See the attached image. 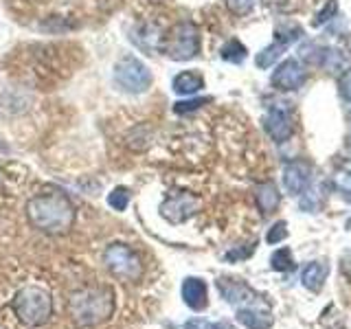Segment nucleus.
I'll use <instances>...</instances> for the list:
<instances>
[{
  "instance_id": "f257e3e1",
  "label": "nucleus",
  "mask_w": 351,
  "mask_h": 329,
  "mask_svg": "<svg viewBox=\"0 0 351 329\" xmlns=\"http://www.w3.org/2000/svg\"><path fill=\"white\" fill-rule=\"evenodd\" d=\"M25 213L29 224L49 237L69 235L77 219V208L62 189H47L29 197Z\"/></svg>"
},
{
  "instance_id": "f03ea898",
  "label": "nucleus",
  "mask_w": 351,
  "mask_h": 329,
  "mask_svg": "<svg viewBox=\"0 0 351 329\" xmlns=\"http://www.w3.org/2000/svg\"><path fill=\"white\" fill-rule=\"evenodd\" d=\"M114 314V290L110 285H84L69 296V316L75 327H97Z\"/></svg>"
},
{
  "instance_id": "7ed1b4c3",
  "label": "nucleus",
  "mask_w": 351,
  "mask_h": 329,
  "mask_svg": "<svg viewBox=\"0 0 351 329\" xmlns=\"http://www.w3.org/2000/svg\"><path fill=\"white\" fill-rule=\"evenodd\" d=\"M11 310L27 327H42L53 316V296L42 285H25L11 301Z\"/></svg>"
},
{
  "instance_id": "20e7f679",
  "label": "nucleus",
  "mask_w": 351,
  "mask_h": 329,
  "mask_svg": "<svg viewBox=\"0 0 351 329\" xmlns=\"http://www.w3.org/2000/svg\"><path fill=\"white\" fill-rule=\"evenodd\" d=\"M104 263L114 279L125 283L141 281L143 272H145L138 252L134 248H130L128 244H121V241H114V244H110L104 250Z\"/></svg>"
},
{
  "instance_id": "39448f33",
  "label": "nucleus",
  "mask_w": 351,
  "mask_h": 329,
  "mask_svg": "<svg viewBox=\"0 0 351 329\" xmlns=\"http://www.w3.org/2000/svg\"><path fill=\"white\" fill-rule=\"evenodd\" d=\"M162 53L173 62H189L200 53V31L193 22L173 25L162 40Z\"/></svg>"
},
{
  "instance_id": "423d86ee",
  "label": "nucleus",
  "mask_w": 351,
  "mask_h": 329,
  "mask_svg": "<svg viewBox=\"0 0 351 329\" xmlns=\"http://www.w3.org/2000/svg\"><path fill=\"white\" fill-rule=\"evenodd\" d=\"M114 84L130 95H141L149 90L152 71L134 55H123L114 64Z\"/></svg>"
},
{
  "instance_id": "0eeeda50",
  "label": "nucleus",
  "mask_w": 351,
  "mask_h": 329,
  "mask_svg": "<svg viewBox=\"0 0 351 329\" xmlns=\"http://www.w3.org/2000/svg\"><path fill=\"white\" fill-rule=\"evenodd\" d=\"M217 290L224 296V301L228 305H233L235 310H263V312L270 310V303L263 299V296H259L244 281L226 279V277L217 279Z\"/></svg>"
},
{
  "instance_id": "6e6552de",
  "label": "nucleus",
  "mask_w": 351,
  "mask_h": 329,
  "mask_svg": "<svg viewBox=\"0 0 351 329\" xmlns=\"http://www.w3.org/2000/svg\"><path fill=\"white\" fill-rule=\"evenodd\" d=\"M197 211H200V197L189 191L173 193L160 204V215L167 219L169 224H182L189 217H193Z\"/></svg>"
},
{
  "instance_id": "1a4fd4ad",
  "label": "nucleus",
  "mask_w": 351,
  "mask_h": 329,
  "mask_svg": "<svg viewBox=\"0 0 351 329\" xmlns=\"http://www.w3.org/2000/svg\"><path fill=\"white\" fill-rule=\"evenodd\" d=\"M263 127H266L268 136L274 143H285L292 136V132H294L292 114H290V110L285 108V103H277L268 110L266 117H263Z\"/></svg>"
},
{
  "instance_id": "9d476101",
  "label": "nucleus",
  "mask_w": 351,
  "mask_h": 329,
  "mask_svg": "<svg viewBox=\"0 0 351 329\" xmlns=\"http://www.w3.org/2000/svg\"><path fill=\"white\" fill-rule=\"evenodd\" d=\"M305 80H307V73L296 60L281 62L272 73V86L277 88V90H283V93H290V90H296V88H301L305 84Z\"/></svg>"
},
{
  "instance_id": "9b49d317",
  "label": "nucleus",
  "mask_w": 351,
  "mask_h": 329,
  "mask_svg": "<svg viewBox=\"0 0 351 329\" xmlns=\"http://www.w3.org/2000/svg\"><path fill=\"white\" fill-rule=\"evenodd\" d=\"M312 180V167L307 160H292L283 167V186L290 195L305 193Z\"/></svg>"
},
{
  "instance_id": "f8f14e48",
  "label": "nucleus",
  "mask_w": 351,
  "mask_h": 329,
  "mask_svg": "<svg viewBox=\"0 0 351 329\" xmlns=\"http://www.w3.org/2000/svg\"><path fill=\"white\" fill-rule=\"evenodd\" d=\"M182 301L186 303V307H191L193 312H202L208 305L206 283L197 277H186L182 281Z\"/></svg>"
},
{
  "instance_id": "ddd939ff",
  "label": "nucleus",
  "mask_w": 351,
  "mask_h": 329,
  "mask_svg": "<svg viewBox=\"0 0 351 329\" xmlns=\"http://www.w3.org/2000/svg\"><path fill=\"white\" fill-rule=\"evenodd\" d=\"M171 88H173L176 95L191 97V95L200 93L204 88V77L200 73H195V71H182V73H178L173 77Z\"/></svg>"
},
{
  "instance_id": "4468645a",
  "label": "nucleus",
  "mask_w": 351,
  "mask_h": 329,
  "mask_svg": "<svg viewBox=\"0 0 351 329\" xmlns=\"http://www.w3.org/2000/svg\"><path fill=\"white\" fill-rule=\"evenodd\" d=\"M255 200H257V206H259V211H261L263 215L272 213L274 208L279 206V200H281L277 184H274V182H261V184H257V189H255Z\"/></svg>"
},
{
  "instance_id": "2eb2a0df",
  "label": "nucleus",
  "mask_w": 351,
  "mask_h": 329,
  "mask_svg": "<svg viewBox=\"0 0 351 329\" xmlns=\"http://www.w3.org/2000/svg\"><path fill=\"white\" fill-rule=\"evenodd\" d=\"M327 272H329V268L325 266L323 261H312V263H307V266L303 268L301 281L310 292H318L323 288L325 279H327Z\"/></svg>"
},
{
  "instance_id": "dca6fc26",
  "label": "nucleus",
  "mask_w": 351,
  "mask_h": 329,
  "mask_svg": "<svg viewBox=\"0 0 351 329\" xmlns=\"http://www.w3.org/2000/svg\"><path fill=\"white\" fill-rule=\"evenodd\" d=\"M237 321L246 329H270L274 323L272 310H237Z\"/></svg>"
},
{
  "instance_id": "f3484780",
  "label": "nucleus",
  "mask_w": 351,
  "mask_h": 329,
  "mask_svg": "<svg viewBox=\"0 0 351 329\" xmlns=\"http://www.w3.org/2000/svg\"><path fill=\"white\" fill-rule=\"evenodd\" d=\"M285 49H288V44H285V42H279V40L272 42L270 47H266L261 53H257L255 64L259 66V69H270V66H274V62H277L285 53Z\"/></svg>"
},
{
  "instance_id": "a211bd4d",
  "label": "nucleus",
  "mask_w": 351,
  "mask_h": 329,
  "mask_svg": "<svg viewBox=\"0 0 351 329\" xmlns=\"http://www.w3.org/2000/svg\"><path fill=\"white\" fill-rule=\"evenodd\" d=\"M334 184L345 202H351V160L343 162L334 173Z\"/></svg>"
},
{
  "instance_id": "6ab92c4d",
  "label": "nucleus",
  "mask_w": 351,
  "mask_h": 329,
  "mask_svg": "<svg viewBox=\"0 0 351 329\" xmlns=\"http://www.w3.org/2000/svg\"><path fill=\"white\" fill-rule=\"evenodd\" d=\"M246 55H248V51L239 40H228L222 47V51H219V58L230 64H241L246 60Z\"/></svg>"
},
{
  "instance_id": "aec40b11",
  "label": "nucleus",
  "mask_w": 351,
  "mask_h": 329,
  "mask_svg": "<svg viewBox=\"0 0 351 329\" xmlns=\"http://www.w3.org/2000/svg\"><path fill=\"white\" fill-rule=\"evenodd\" d=\"M270 266H272V270H277V272L294 270V259H292L290 248H279L277 252H274V255L270 257Z\"/></svg>"
},
{
  "instance_id": "412c9836",
  "label": "nucleus",
  "mask_w": 351,
  "mask_h": 329,
  "mask_svg": "<svg viewBox=\"0 0 351 329\" xmlns=\"http://www.w3.org/2000/svg\"><path fill=\"white\" fill-rule=\"evenodd\" d=\"M130 189H125V186H114L112 191H110L108 195V204L110 208H114V211H125L128 204H130Z\"/></svg>"
},
{
  "instance_id": "4be33fe9",
  "label": "nucleus",
  "mask_w": 351,
  "mask_h": 329,
  "mask_svg": "<svg viewBox=\"0 0 351 329\" xmlns=\"http://www.w3.org/2000/svg\"><path fill=\"white\" fill-rule=\"evenodd\" d=\"M336 11H338V3H336V0H327L325 7L318 11L316 18H314V27H321V25H325V22H329V20L336 16Z\"/></svg>"
},
{
  "instance_id": "5701e85b",
  "label": "nucleus",
  "mask_w": 351,
  "mask_h": 329,
  "mask_svg": "<svg viewBox=\"0 0 351 329\" xmlns=\"http://www.w3.org/2000/svg\"><path fill=\"white\" fill-rule=\"evenodd\" d=\"M208 99H186V101H178L173 106V112L176 114H189V112H195L197 108H202Z\"/></svg>"
},
{
  "instance_id": "b1692460",
  "label": "nucleus",
  "mask_w": 351,
  "mask_h": 329,
  "mask_svg": "<svg viewBox=\"0 0 351 329\" xmlns=\"http://www.w3.org/2000/svg\"><path fill=\"white\" fill-rule=\"evenodd\" d=\"M226 7L230 14L235 16H246L248 11L255 7V0H226Z\"/></svg>"
},
{
  "instance_id": "393cba45",
  "label": "nucleus",
  "mask_w": 351,
  "mask_h": 329,
  "mask_svg": "<svg viewBox=\"0 0 351 329\" xmlns=\"http://www.w3.org/2000/svg\"><path fill=\"white\" fill-rule=\"evenodd\" d=\"M285 237H288V226H285V222H277L266 235L268 244H279V241H283Z\"/></svg>"
},
{
  "instance_id": "a878e982",
  "label": "nucleus",
  "mask_w": 351,
  "mask_h": 329,
  "mask_svg": "<svg viewBox=\"0 0 351 329\" xmlns=\"http://www.w3.org/2000/svg\"><path fill=\"white\" fill-rule=\"evenodd\" d=\"M338 86H340V95H343L347 101H351V69H347L338 77Z\"/></svg>"
},
{
  "instance_id": "bb28decb",
  "label": "nucleus",
  "mask_w": 351,
  "mask_h": 329,
  "mask_svg": "<svg viewBox=\"0 0 351 329\" xmlns=\"http://www.w3.org/2000/svg\"><path fill=\"white\" fill-rule=\"evenodd\" d=\"M184 329H211V323L202 321V318H193V321H186Z\"/></svg>"
},
{
  "instance_id": "cd10ccee",
  "label": "nucleus",
  "mask_w": 351,
  "mask_h": 329,
  "mask_svg": "<svg viewBox=\"0 0 351 329\" xmlns=\"http://www.w3.org/2000/svg\"><path fill=\"white\" fill-rule=\"evenodd\" d=\"M343 274L351 281V250L347 252V255L343 257Z\"/></svg>"
},
{
  "instance_id": "c85d7f7f",
  "label": "nucleus",
  "mask_w": 351,
  "mask_h": 329,
  "mask_svg": "<svg viewBox=\"0 0 351 329\" xmlns=\"http://www.w3.org/2000/svg\"><path fill=\"white\" fill-rule=\"evenodd\" d=\"M211 329H230V325L228 323H215V325H211Z\"/></svg>"
}]
</instances>
